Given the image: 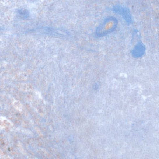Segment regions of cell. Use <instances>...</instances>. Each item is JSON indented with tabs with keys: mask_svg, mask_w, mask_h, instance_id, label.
I'll list each match as a JSON object with an SVG mask.
<instances>
[{
	"mask_svg": "<svg viewBox=\"0 0 159 159\" xmlns=\"http://www.w3.org/2000/svg\"><path fill=\"white\" fill-rule=\"evenodd\" d=\"M41 31L43 33L52 35L59 36L60 35L61 32L59 30L49 27H44L40 29Z\"/></svg>",
	"mask_w": 159,
	"mask_h": 159,
	"instance_id": "obj_1",
	"label": "cell"
},
{
	"mask_svg": "<svg viewBox=\"0 0 159 159\" xmlns=\"http://www.w3.org/2000/svg\"><path fill=\"white\" fill-rule=\"evenodd\" d=\"M18 15L21 18H26L29 16V12L27 10L25 9H20L18 10Z\"/></svg>",
	"mask_w": 159,
	"mask_h": 159,
	"instance_id": "obj_2",
	"label": "cell"
}]
</instances>
